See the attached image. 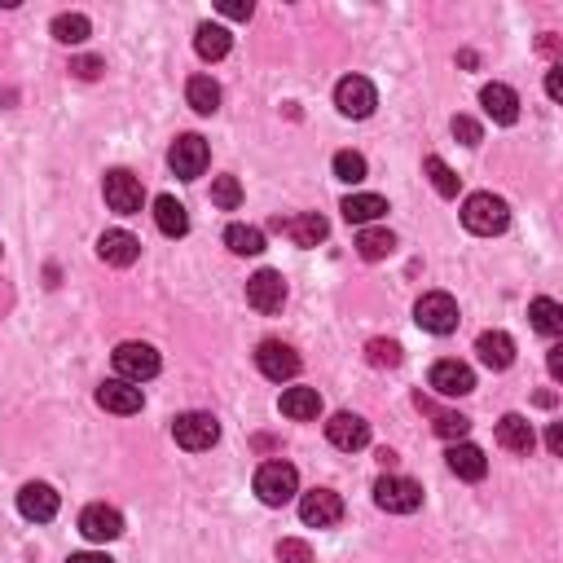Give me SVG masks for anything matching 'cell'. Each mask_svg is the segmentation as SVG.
<instances>
[{"instance_id":"obj_40","label":"cell","mask_w":563,"mask_h":563,"mask_svg":"<svg viewBox=\"0 0 563 563\" xmlns=\"http://www.w3.org/2000/svg\"><path fill=\"white\" fill-rule=\"evenodd\" d=\"M71 71L80 75V80H97V75L106 71V62H102V58H75V62H71Z\"/></svg>"},{"instance_id":"obj_24","label":"cell","mask_w":563,"mask_h":563,"mask_svg":"<svg viewBox=\"0 0 563 563\" xmlns=\"http://www.w3.org/2000/svg\"><path fill=\"white\" fill-rule=\"evenodd\" d=\"M498 445L511 449V454H533L537 436H533V423L524 414H506L498 423Z\"/></svg>"},{"instance_id":"obj_42","label":"cell","mask_w":563,"mask_h":563,"mask_svg":"<svg viewBox=\"0 0 563 563\" xmlns=\"http://www.w3.org/2000/svg\"><path fill=\"white\" fill-rule=\"evenodd\" d=\"M66 563H115V559H110L106 550H80V555H71Z\"/></svg>"},{"instance_id":"obj_10","label":"cell","mask_w":563,"mask_h":563,"mask_svg":"<svg viewBox=\"0 0 563 563\" xmlns=\"http://www.w3.org/2000/svg\"><path fill=\"white\" fill-rule=\"evenodd\" d=\"M256 366L264 379L273 383H286L300 374V352H295L291 344H282V339H264V344L256 348Z\"/></svg>"},{"instance_id":"obj_45","label":"cell","mask_w":563,"mask_h":563,"mask_svg":"<svg viewBox=\"0 0 563 563\" xmlns=\"http://www.w3.org/2000/svg\"><path fill=\"white\" fill-rule=\"evenodd\" d=\"M546 366H550V374H555V379H563V348L555 344L550 348V357H546Z\"/></svg>"},{"instance_id":"obj_3","label":"cell","mask_w":563,"mask_h":563,"mask_svg":"<svg viewBox=\"0 0 563 563\" xmlns=\"http://www.w3.org/2000/svg\"><path fill=\"white\" fill-rule=\"evenodd\" d=\"M414 322L423 326V330H432V335H454L458 330V300L454 295H445V291H427L423 300L414 304Z\"/></svg>"},{"instance_id":"obj_33","label":"cell","mask_w":563,"mask_h":563,"mask_svg":"<svg viewBox=\"0 0 563 563\" xmlns=\"http://www.w3.org/2000/svg\"><path fill=\"white\" fill-rule=\"evenodd\" d=\"M88 18L84 14H58L53 18V40H62V44H84L88 40Z\"/></svg>"},{"instance_id":"obj_18","label":"cell","mask_w":563,"mask_h":563,"mask_svg":"<svg viewBox=\"0 0 563 563\" xmlns=\"http://www.w3.org/2000/svg\"><path fill=\"white\" fill-rule=\"evenodd\" d=\"M273 229H278V234H291L295 247H317V242H326V234H330L326 216H317V212H304V216H291V220L278 216Z\"/></svg>"},{"instance_id":"obj_34","label":"cell","mask_w":563,"mask_h":563,"mask_svg":"<svg viewBox=\"0 0 563 563\" xmlns=\"http://www.w3.org/2000/svg\"><path fill=\"white\" fill-rule=\"evenodd\" d=\"M366 361L374 370H396V366H401V344H396V339H370V344H366Z\"/></svg>"},{"instance_id":"obj_27","label":"cell","mask_w":563,"mask_h":563,"mask_svg":"<svg viewBox=\"0 0 563 563\" xmlns=\"http://www.w3.org/2000/svg\"><path fill=\"white\" fill-rule=\"evenodd\" d=\"M185 102H190L198 115H216L220 110V84L212 75H190V84H185Z\"/></svg>"},{"instance_id":"obj_11","label":"cell","mask_w":563,"mask_h":563,"mask_svg":"<svg viewBox=\"0 0 563 563\" xmlns=\"http://www.w3.org/2000/svg\"><path fill=\"white\" fill-rule=\"evenodd\" d=\"M300 520L308 528H335L344 520V498L335 489H313L300 498Z\"/></svg>"},{"instance_id":"obj_4","label":"cell","mask_w":563,"mask_h":563,"mask_svg":"<svg viewBox=\"0 0 563 563\" xmlns=\"http://www.w3.org/2000/svg\"><path fill=\"white\" fill-rule=\"evenodd\" d=\"M374 502L379 511H392V515H414L423 506V484L410 480V476H383L374 484Z\"/></svg>"},{"instance_id":"obj_12","label":"cell","mask_w":563,"mask_h":563,"mask_svg":"<svg viewBox=\"0 0 563 563\" xmlns=\"http://www.w3.org/2000/svg\"><path fill=\"white\" fill-rule=\"evenodd\" d=\"M247 304L256 308V313H282V304H286V282H282V273H273V269H260L256 278H247Z\"/></svg>"},{"instance_id":"obj_41","label":"cell","mask_w":563,"mask_h":563,"mask_svg":"<svg viewBox=\"0 0 563 563\" xmlns=\"http://www.w3.org/2000/svg\"><path fill=\"white\" fill-rule=\"evenodd\" d=\"M220 14L247 22V18H251V0H247V5H242V0H225V5H220Z\"/></svg>"},{"instance_id":"obj_38","label":"cell","mask_w":563,"mask_h":563,"mask_svg":"<svg viewBox=\"0 0 563 563\" xmlns=\"http://www.w3.org/2000/svg\"><path fill=\"white\" fill-rule=\"evenodd\" d=\"M278 563H313V550H308V542H300V537H282Z\"/></svg>"},{"instance_id":"obj_13","label":"cell","mask_w":563,"mask_h":563,"mask_svg":"<svg viewBox=\"0 0 563 563\" xmlns=\"http://www.w3.org/2000/svg\"><path fill=\"white\" fill-rule=\"evenodd\" d=\"M326 440L335 449H344V454H357V449L370 445V423L361 414H335L326 423Z\"/></svg>"},{"instance_id":"obj_30","label":"cell","mask_w":563,"mask_h":563,"mask_svg":"<svg viewBox=\"0 0 563 563\" xmlns=\"http://www.w3.org/2000/svg\"><path fill=\"white\" fill-rule=\"evenodd\" d=\"M357 251H361V260H388L396 251L392 229H361V234H357Z\"/></svg>"},{"instance_id":"obj_16","label":"cell","mask_w":563,"mask_h":563,"mask_svg":"<svg viewBox=\"0 0 563 563\" xmlns=\"http://www.w3.org/2000/svg\"><path fill=\"white\" fill-rule=\"evenodd\" d=\"M97 256L106 264H115V269H128V264H137V256H141V238H132L128 229H106V234L97 238Z\"/></svg>"},{"instance_id":"obj_14","label":"cell","mask_w":563,"mask_h":563,"mask_svg":"<svg viewBox=\"0 0 563 563\" xmlns=\"http://www.w3.org/2000/svg\"><path fill=\"white\" fill-rule=\"evenodd\" d=\"M80 533L88 542H115V537H124V515L115 511V506H84L80 515Z\"/></svg>"},{"instance_id":"obj_28","label":"cell","mask_w":563,"mask_h":563,"mask_svg":"<svg viewBox=\"0 0 563 563\" xmlns=\"http://www.w3.org/2000/svg\"><path fill=\"white\" fill-rule=\"evenodd\" d=\"M229 31L225 27H216V22H203V27L194 31V49H198V58H207V62H220L229 53Z\"/></svg>"},{"instance_id":"obj_5","label":"cell","mask_w":563,"mask_h":563,"mask_svg":"<svg viewBox=\"0 0 563 563\" xmlns=\"http://www.w3.org/2000/svg\"><path fill=\"white\" fill-rule=\"evenodd\" d=\"M102 190H106V207L110 212H119V216H137L141 203H146V190H141V181L128 168H110Z\"/></svg>"},{"instance_id":"obj_44","label":"cell","mask_w":563,"mask_h":563,"mask_svg":"<svg viewBox=\"0 0 563 563\" xmlns=\"http://www.w3.org/2000/svg\"><path fill=\"white\" fill-rule=\"evenodd\" d=\"M546 449H550V454H563V423H550V432H546Z\"/></svg>"},{"instance_id":"obj_31","label":"cell","mask_w":563,"mask_h":563,"mask_svg":"<svg viewBox=\"0 0 563 563\" xmlns=\"http://www.w3.org/2000/svg\"><path fill=\"white\" fill-rule=\"evenodd\" d=\"M225 247L234 251V256H260V251H264V234L256 225H229L225 229Z\"/></svg>"},{"instance_id":"obj_6","label":"cell","mask_w":563,"mask_h":563,"mask_svg":"<svg viewBox=\"0 0 563 563\" xmlns=\"http://www.w3.org/2000/svg\"><path fill=\"white\" fill-rule=\"evenodd\" d=\"M335 106H339V115H348V119H370L374 106H379V93H374V84L366 75H344V80L335 84Z\"/></svg>"},{"instance_id":"obj_25","label":"cell","mask_w":563,"mask_h":563,"mask_svg":"<svg viewBox=\"0 0 563 563\" xmlns=\"http://www.w3.org/2000/svg\"><path fill=\"white\" fill-rule=\"evenodd\" d=\"M154 225L168 238H185L190 234V212H185V203H176L172 194H159L154 198Z\"/></svg>"},{"instance_id":"obj_26","label":"cell","mask_w":563,"mask_h":563,"mask_svg":"<svg viewBox=\"0 0 563 563\" xmlns=\"http://www.w3.org/2000/svg\"><path fill=\"white\" fill-rule=\"evenodd\" d=\"M282 414L295 418V423H313V418L322 414V396H317V388H286L282 392Z\"/></svg>"},{"instance_id":"obj_39","label":"cell","mask_w":563,"mask_h":563,"mask_svg":"<svg viewBox=\"0 0 563 563\" xmlns=\"http://www.w3.org/2000/svg\"><path fill=\"white\" fill-rule=\"evenodd\" d=\"M454 137L462 141V146H480L484 132H480V124H476L471 115H458V119H454Z\"/></svg>"},{"instance_id":"obj_19","label":"cell","mask_w":563,"mask_h":563,"mask_svg":"<svg viewBox=\"0 0 563 563\" xmlns=\"http://www.w3.org/2000/svg\"><path fill=\"white\" fill-rule=\"evenodd\" d=\"M432 388L440 396H467V392H476V374H471V366H462V361H436Z\"/></svg>"},{"instance_id":"obj_29","label":"cell","mask_w":563,"mask_h":563,"mask_svg":"<svg viewBox=\"0 0 563 563\" xmlns=\"http://www.w3.org/2000/svg\"><path fill=\"white\" fill-rule=\"evenodd\" d=\"M528 322H533V330L537 335H546V339H555V335H563V308L555 304V300H533L528 304Z\"/></svg>"},{"instance_id":"obj_15","label":"cell","mask_w":563,"mask_h":563,"mask_svg":"<svg viewBox=\"0 0 563 563\" xmlns=\"http://www.w3.org/2000/svg\"><path fill=\"white\" fill-rule=\"evenodd\" d=\"M97 405L110 414H137L141 405H146V396H141V388L128 379H106L102 388H97Z\"/></svg>"},{"instance_id":"obj_20","label":"cell","mask_w":563,"mask_h":563,"mask_svg":"<svg viewBox=\"0 0 563 563\" xmlns=\"http://www.w3.org/2000/svg\"><path fill=\"white\" fill-rule=\"evenodd\" d=\"M480 106L493 124H515V119H520V97H515V88H506V84H484Z\"/></svg>"},{"instance_id":"obj_43","label":"cell","mask_w":563,"mask_h":563,"mask_svg":"<svg viewBox=\"0 0 563 563\" xmlns=\"http://www.w3.org/2000/svg\"><path fill=\"white\" fill-rule=\"evenodd\" d=\"M546 93H550V102H559V97H563V71H559V66L546 75Z\"/></svg>"},{"instance_id":"obj_36","label":"cell","mask_w":563,"mask_h":563,"mask_svg":"<svg viewBox=\"0 0 563 563\" xmlns=\"http://www.w3.org/2000/svg\"><path fill=\"white\" fill-rule=\"evenodd\" d=\"M212 203L220 207V212H234V207L242 203L238 176H216V181H212Z\"/></svg>"},{"instance_id":"obj_8","label":"cell","mask_w":563,"mask_h":563,"mask_svg":"<svg viewBox=\"0 0 563 563\" xmlns=\"http://www.w3.org/2000/svg\"><path fill=\"white\" fill-rule=\"evenodd\" d=\"M172 436H176V445H181V449L198 454V449H212L220 440V423L212 414H203V410H190V414H181L172 423Z\"/></svg>"},{"instance_id":"obj_7","label":"cell","mask_w":563,"mask_h":563,"mask_svg":"<svg viewBox=\"0 0 563 563\" xmlns=\"http://www.w3.org/2000/svg\"><path fill=\"white\" fill-rule=\"evenodd\" d=\"M159 352H154L150 344H137V339H128V344H119L115 348V370H119V379H128V383H146L159 374Z\"/></svg>"},{"instance_id":"obj_21","label":"cell","mask_w":563,"mask_h":563,"mask_svg":"<svg viewBox=\"0 0 563 563\" xmlns=\"http://www.w3.org/2000/svg\"><path fill=\"white\" fill-rule=\"evenodd\" d=\"M449 471H454L458 480H484L489 476V458H484L480 445H467V440H458V445H449Z\"/></svg>"},{"instance_id":"obj_1","label":"cell","mask_w":563,"mask_h":563,"mask_svg":"<svg viewBox=\"0 0 563 563\" xmlns=\"http://www.w3.org/2000/svg\"><path fill=\"white\" fill-rule=\"evenodd\" d=\"M462 225L480 238H493L511 225V207H506L498 194H471L467 203H462Z\"/></svg>"},{"instance_id":"obj_32","label":"cell","mask_w":563,"mask_h":563,"mask_svg":"<svg viewBox=\"0 0 563 563\" xmlns=\"http://www.w3.org/2000/svg\"><path fill=\"white\" fill-rule=\"evenodd\" d=\"M423 172L432 176V185H436L440 198H458V176L449 172V163L440 159V154H427V159H423Z\"/></svg>"},{"instance_id":"obj_22","label":"cell","mask_w":563,"mask_h":563,"mask_svg":"<svg viewBox=\"0 0 563 563\" xmlns=\"http://www.w3.org/2000/svg\"><path fill=\"white\" fill-rule=\"evenodd\" d=\"M476 352H480V361L489 370H511V361H515V339L506 335V330H484V335L476 339Z\"/></svg>"},{"instance_id":"obj_17","label":"cell","mask_w":563,"mask_h":563,"mask_svg":"<svg viewBox=\"0 0 563 563\" xmlns=\"http://www.w3.org/2000/svg\"><path fill=\"white\" fill-rule=\"evenodd\" d=\"M18 511H22V520H31V524H49L53 515H58V493H53L49 484H22Z\"/></svg>"},{"instance_id":"obj_2","label":"cell","mask_w":563,"mask_h":563,"mask_svg":"<svg viewBox=\"0 0 563 563\" xmlns=\"http://www.w3.org/2000/svg\"><path fill=\"white\" fill-rule=\"evenodd\" d=\"M295 493H300V471L291 462H264L256 471V498L264 506H286L295 502Z\"/></svg>"},{"instance_id":"obj_23","label":"cell","mask_w":563,"mask_h":563,"mask_svg":"<svg viewBox=\"0 0 563 563\" xmlns=\"http://www.w3.org/2000/svg\"><path fill=\"white\" fill-rule=\"evenodd\" d=\"M339 212H344L348 225L370 229L374 220H379L383 212H388V198H379V194H348L344 203H339Z\"/></svg>"},{"instance_id":"obj_9","label":"cell","mask_w":563,"mask_h":563,"mask_svg":"<svg viewBox=\"0 0 563 563\" xmlns=\"http://www.w3.org/2000/svg\"><path fill=\"white\" fill-rule=\"evenodd\" d=\"M207 159H212V150H207V141L194 137V132L176 137L172 150H168V163H172V172L181 176V181H198V176L207 172Z\"/></svg>"},{"instance_id":"obj_35","label":"cell","mask_w":563,"mask_h":563,"mask_svg":"<svg viewBox=\"0 0 563 563\" xmlns=\"http://www.w3.org/2000/svg\"><path fill=\"white\" fill-rule=\"evenodd\" d=\"M330 168H335V176H339V181H348V185H361V181H366V159H361L357 150H339Z\"/></svg>"},{"instance_id":"obj_37","label":"cell","mask_w":563,"mask_h":563,"mask_svg":"<svg viewBox=\"0 0 563 563\" xmlns=\"http://www.w3.org/2000/svg\"><path fill=\"white\" fill-rule=\"evenodd\" d=\"M432 427H436V436H445V440H454V445H458V440L471 432V418L467 414H454V410H440Z\"/></svg>"}]
</instances>
